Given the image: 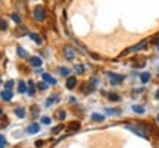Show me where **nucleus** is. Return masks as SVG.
<instances>
[{"label":"nucleus","instance_id":"nucleus-3","mask_svg":"<svg viewBox=\"0 0 159 148\" xmlns=\"http://www.w3.org/2000/svg\"><path fill=\"white\" fill-rule=\"evenodd\" d=\"M108 76H109L111 84H114V85H118V84H121V82L124 81V76H122V75H118V74H112V72H109Z\"/></svg>","mask_w":159,"mask_h":148},{"label":"nucleus","instance_id":"nucleus-28","mask_svg":"<svg viewBox=\"0 0 159 148\" xmlns=\"http://www.w3.org/2000/svg\"><path fill=\"white\" fill-rule=\"evenodd\" d=\"M12 19H13V21H15V22H16V23H19V22H21V19H19V16H18L16 13H13V15H12Z\"/></svg>","mask_w":159,"mask_h":148},{"label":"nucleus","instance_id":"nucleus-35","mask_svg":"<svg viewBox=\"0 0 159 148\" xmlns=\"http://www.w3.org/2000/svg\"><path fill=\"white\" fill-rule=\"evenodd\" d=\"M2 116H3V112H2V108H0V117H2Z\"/></svg>","mask_w":159,"mask_h":148},{"label":"nucleus","instance_id":"nucleus-34","mask_svg":"<svg viewBox=\"0 0 159 148\" xmlns=\"http://www.w3.org/2000/svg\"><path fill=\"white\" fill-rule=\"evenodd\" d=\"M156 98H158V100H159V90H158V91H156Z\"/></svg>","mask_w":159,"mask_h":148},{"label":"nucleus","instance_id":"nucleus-24","mask_svg":"<svg viewBox=\"0 0 159 148\" xmlns=\"http://www.w3.org/2000/svg\"><path fill=\"white\" fill-rule=\"evenodd\" d=\"M41 122H43V123H46V125H49V123H50V117L43 116V117H41Z\"/></svg>","mask_w":159,"mask_h":148},{"label":"nucleus","instance_id":"nucleus-14","mask_svg":"<svg viewBox=\"0 0 159 148\" xmlns=\"http://www.w3.org/2000/svg\"><path fill=\"white\" fill-rule=\"evenodd\" d=\"M15 114H16L18 117H25V110H24L22 107H19V108H15Z\"/></svg>","mask_w":159,"mask_h":148},{"label":"nucleus","instance_id":"nucleus-7","mask_svg":"<svg viewBox=\"0 0 159 148\" xmlns=\"http://www.w3.org/2000/svg\"><path fill=\"white\" fill-rule=\"evenodd\" d=\"M41 78H43V81L47 82V84H52V85H55V84H56V79H55L52 75H49V74H43L41 75Z\"/></svg>","mask_w":159,"mask_h":148},{"label":"nucleus","instance_id":"nucleus-29","mask_svg":"<svg viewBox=\"0 0 159 148\" xmlns=\"http://www.w3.org/2000/svg\"><path fill=\"white\" fill-rule=\"evenodd\" d=\"M109 98L111 100H114V101H116V100H119V97L116 95V94H109Z\"/></svg>","mask_w":159,"mask_h":148},{"label":"nucleus","instance_id":"nucleus-18","mask_svg":"<svg viewBox=\"0 0 159 148\" xmlns=\"http://www.w3.org/2000/svg\"><path fill=\"white\" fill-rule=\"evenodd\" d=\"M34 82L33 81H30V88H28V94L30 95H34Z\"/></svg>","mask_w":159,"mask_h":148},{"label":"nucleus","instance_id":"nucleus-9","mask_svg":"<svg viewBox=\"0 0 159 148\" xmlns=\"http://www.w3.org/2000/svg\"><path fill=\"white\" fill-rule=\"evenodd\" d=\"M75 85H77V79L72 78V76H69L68 81H66V87H68V90H72Z\"/></svg>","mask_w":159,"mask_h":148},{"label":"nucleus","instance_id":"nucleus-21","mask_svg":"<svg viewBox=\"0 0 159 148\" xmlns=\"http://www.w3.org/2000/svg\"><path fill=\"white\" fill-rule=\"evenodd\" d=\"M7 28V23H6L5 19H0V29H6Z\"/></svg>","mask_w":159,"mask_h":148},{"label":"nucleus","instance_id":"nucleus-23","mask_svg":"<svg viewBox=\"0 0 159 148\" xmlns=\"http://www.w3.org/2000/svg\"><path fill=\"white\" fill-rule=\"evenodd\" d=\"M55 100H56V97H49V98H47V103H46V106H52Z\"/></svg>","mask_w":159,"mask_h":148},{"label":"nucleus","instance_id":"nucleus-19","mask_svg":"<svg viewBox=\"0 0 159 148\" xmlns=\"http://www.w3.org/2000/svg\"><path fill=\"white\" fill-rule=\"evenodd\" d=\"M69 129H71V131H78V129H80V123H77V122H74V123H71V126H69Z\"/></svg>","mask_w":159,"mask_h":148},{"label":"nucleus","instance_id":"nucleus-15","mask_svg":"<svg viewBox=\"0 0 159 148\" xmlns=\"http://www.w3.org/2000/svg\"><path fill=\"white\" fill-rule=\"evenodd\" d=\"M30 38H31V40H34L37 44H40V43H41V38H40L39 34H30Z\"/></svg>","mask_w":159,"mask_h":148},{"label":"nucleus","instance_id":"nucleus-33","mask_svg":"<svg viewBox=\"0 0 159 148\" xmlns=\"http://www.w3.org/2000/svg\"><path fill=\"white\" fill-rule=\"evenodd\" d=\"M155 148H159V141H158L156 144H155Z\"/></svg>","mask_w":159,"mask_h":148},{"label":"nucleus","instance_id":"nucleus-27","mask_svg":"<svg viewBox=\"0 0 159 148\" xmlns=\"http://www.w3.org/2000/svg\"><path fill=\"white\" fill-rule=\"evenodd\" d=\"M5 87H6V90H11L12 87H13V81H7L5 84Z\"/></svg>","mask_w":159,"mask_h":148},{"label":"nucleus","instance_id":"nucleus-1","mask_svg":"<svg viewBox=\"0 0 159 148\" xmlns=\"http://www.w3.org/2000/svg\"><path fill=\"white\" fill-rule=\"evenodd\" d=\"M125 128L130 129L131 132H134L137 137H142V138H144V139H149V132L143 123H125Z\"/></svg>","mask_w":159,"mask_h":148},{"label":"nucleus","instance_id":"nucleus-20","mask_svg":"<svg viewBox=\"0 0 159 148\" xmlns=\"http://www.w3.org/2000/svg\"><path fill=\"white\" fill-rule=\"evenodd\" d=\"M6 145V138L3 135H0V148H5Z\"/></svg>","mask_w":159,"mask_h":148},{"label":"nucleus","instance_id":"nucleus-5","mask_svg":"<svg viewBox=\"0 0 159 148\" xmlns=\"http://www.w3.org/2000/svg\"><path fill=\"white\" fill-rule=\"evenodd\" d=\"M146 46H148V41H142L140 44H137V46H133V47H130L128 50H125V51H124V54L130 53V51H139V50H142V49H144Z\"/></svg>","mask_w":159,"mask_h":148},{"label":"nucleus","instance_id":"nucleus-13","mask_svg":"<svg viewBox=\"0 0 159 148\" xmlns=\"http://www.w3.org/2000/svg\"><path fill=\"white\" fill-rule=\"evenodd\" d=\"M149 79H150V74H148V72H144V74L140 75V81H142L143 84L149 82Z\"/></svg>","mask_w":159,"mask_h":148},{"label":"nucleus","instance_id":"nucleus-22","mask_svg":"<svg viewBox=\"0 0 159 148\" xmlns=\"http://www.w3.org/2000/svg\"><path fill=\"white\" fill-rule=\"evenodd\" d=\"M37 87H39L40 90H47V82H40Z\"/></svg>","mask_w":159,"mask_h":148},{"label":"nucleus","instance_id":"nucleus-30","mask_svg":"<svg viewBox=\"0 0 159 148\" xmlns=\"http://www.w3.org/2000/svg\"><path fill=\"white\" fill-rule=\"evenodd\" d=\"M75 70H77V72H80V74H83V72H84V68H83L81 65H78V66L75 68Z\"/></svg>","mask_w":159,"mask_h":148},{"label":"nucleus","instance_id":"nucleus-2","mask_svg":"<svg viewBox=\"0 0 159 148\" xmlns=\"http://www.w3.org/2000/svg\"><path fill=\"white\" fill-rule=\"evenodd\" d=\"M44 16H46V11L43 6H37L34 9V18L35 21H39V22H41V21H44Z\"/></svg>","mask_w":159,"mask_h":148},{"label":"nucleus","instance_id":"nucleus-10","mask_svg":"<svg viewBox=\"0 0 159 148\" xmlns=\"http://www.w3.org/2000/svg\"><path fill=\"white\" fill-rule=\"evenodd\" d=\"M30 62H31V65H33L34 68H40V66H41V59H40V57H31Z\"/></svg>","mask_w":159,"mask_h":148},{"label":"nucleus","instance_id":"nucleus-4","mask_svg":"<svg viewBox=\"0 0 159 148\" xmlns=\"http://www.w3.org/2000/svg\"><path fill=\"white\" fill-rule=\"evenodd\" d=\"M63 53H65V57H66L68 60H72V59L77 56V51H75L71 46H65V47H63Z\"/></svg>","mask_w":159,"mask_h":148},{"label":"nucleus","instance_id":"nucleus-25","mask_svg":"<svg viewBox=\"0 0 159 148\" xmlns=\"http://www.w3.org/2000/svg\"><path fill=\"white\" fill-rule=\"evenodd\" d=\"M62 128H63V126H57V128H53V129H52V133L55 135V133H57V132H61V131H62Z\"/></svg>","mask_w":159,"mask_h":148},{"label":"nucleus","instance_id":"nucleus-31","mask_svg":"<svg viewBox=\"0 0 159 148\" xmlns=\"http://www.w3.org/2000/svg\"><path fill=\"white\" fill-rule=\"evenodd\" d=\"M65 117H66V114H65V112H59V119L63 120Z\"/></svg>","mask_w":159,"mask_h":148},{"label":"nucleus","instance_id":"nucleus-11","mask_svg":"<svg viewBox=\"0 0 159 148\" xmlns=\"http://www.w3.org/2000/svg\"><path fill=\"white\" fill-rule=\"evenodd\" d=\"M18 91L24 94V92H27V87H25V82L24 81H19V84H18Z\"/></svg>","mask_w":159,"mask_h":148},{"label":"nucleus","instance_id":"nucleus-17","mask_svg":"<svg viewBox=\"0 0 159 148\" xmlns=\"http://www.w3.org/2000/svg\"><path fill=\"white\" fill-rule=\"evenodd\" d=\"M133 110H134V112H136V113H139V114L144 113V108H143L142 106H133Z\"/></svg>","mask_w":159,"mask_h":148},{"label":"nucleus","instance_id":"nucleus-8","mask_svg":"<svg viewBox=\"0 0 159 148\" xmlns=\"http://www.w3.org/2000/svg\"><path fill=\"white\" fill-rule=\"evenodd\" d=\"M39 131H40V126L37 125V123H33V125H30L28 128H27V132H28V133H37Z\"/></svg>","mask_w":159,"mask_h":148},{"label":"nucleus","instance_id":"nucleus-16","mask_svg":"<svg viewBox=\"0 0 159 148\" xmlns=\"http://www.w3.org/2000/svg\"><path fill=\"white\" fill-rule=\"evenodd\" d=\"M18 56L25 59V57H27V51L24 50V49H21V47H18Z\"/></svg>","mask_w":159,"mask_h":148},{"label":"nucleus","instance_id":"nucleus-6","mask_svg":"<svg viewBox=\"0 0 159 148\" xmlns=\"http://www.w3.org/2000/svg\"><path fill=\"white\" fill-rule=\"evenodd\" d=\"M0 97L3 98L5 101H9V100H12V97H13V94H12L11 90H5V91L0 92Z\"/></svg>","mask_w":159,"mask_h":148},{"label":"nucleus","instance_id":"nucleus-12","mask_svg":"<svg viewBox=\"0 0 159 148\" xmlns=\"http://www.w3.org/2000/svg\"><path fill=\"white\" fill-rule=\"evenodd\" d=\"M105 119V116L103 114H99V113H93L91 114V120H96V122H102Z\"/></svg>","mask_w":159,"mask_h":148},{"label":"nucleus","instance_id":"nucleus-32","mask_svg":"<svg viewBox=\"0 0 159 148\" xmlns=\"http://www.w3.org/2000/svg\"><path fill=\"white\" fill-rule=\"evenodd\" d=\"M35 145H37V147H40V145H43V142H41V141H37V142H35Z\"/></svg>","mask_w":159,"mask_h":148},{"label":"nucleus","instance_id":"nucleus-26","mask_svg":"<svg viewBox=\"0 0 159 148\" xmlns=\"http://www.w3.org/2000/svg\"><path fill=\"white\" fill-rule=\"evenodd\" d=\"M59 72L62 75H69V69H66V68H61L59 69Z\"/></svg>","mask_w":159,"mask_h":148},{"label":"nucleus","instance_id":"nucleus-36","mask_svg":"<svg viewBox=\"0 0 159 148\" xmlns=\"http://www.w3.org/2000/svg\"><path fill=\"white\" fill-rule=\"evenodd\" d=\"M158 122H159V114H158Z\"/></svg>","mask_w":159,"mask_h":148}]
</instances>
